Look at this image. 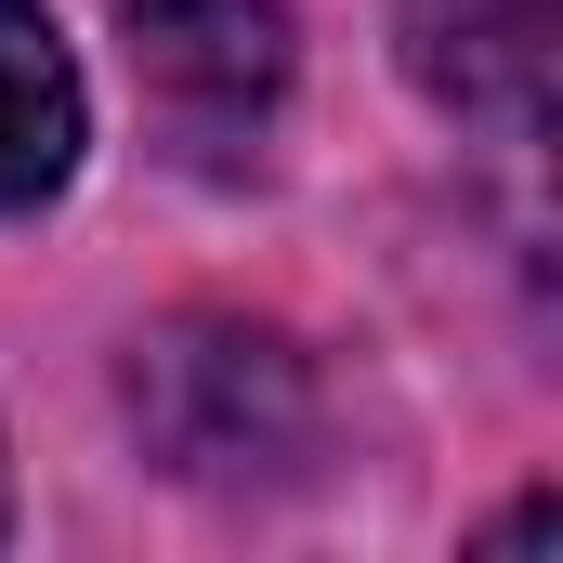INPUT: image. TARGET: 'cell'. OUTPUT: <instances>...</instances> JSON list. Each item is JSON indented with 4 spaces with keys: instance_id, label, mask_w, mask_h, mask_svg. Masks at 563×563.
<instances>
[{
    "instance_id": "6da1fadb",
    "label": "cell",
    "mask_w": 563,
    "mask_h": 563,
    "mask_svg": "<svg viewBox=\"0 0 563 563\" xmlns=\"http://www.w3.org/2000/svg\"><path fill=\"white\" fill-rule=\"evenodd\" d=\"M132 420L197 485H263L314 445V394L263 328H157L132 354Z\"/></svg>"
},
{
    "instance_id": "7a4b0ae2",
    "label": "cell",
    "mask_w": 563,
    "mask_h": 563,
    "mask_svg": "<svg viewBox=\"0 0 563 563\" xmlns=\"http://www.w3.org/2000/svg\"><path fill=\"white\" fill-rule=\"evenodd\" d=\"M132 79L184 157H236L263 144L288 92V13L276 0H132Z\"/></svg>"
},
{
    "instance_id": "3957f363",
    "label": "cell",
    "mask_w": 563,
    "mask_h": 563,
    "mask_svg": "<svg viewBox=\"0 0 563 563\" xmlns=\"http://www.w3.org/2000/svg\"><path fill=\"white\" fill-rule=\"evenodd\" d=\"M407 79L445 119H485L498 144L551 132V66H563V0H407Z\"/></svg>"
},
{
    "instance_id": "277c9868",
    "label": "cell",
    "mask_w": 563,
    "mask_h": 563,
    "mask_svg": "<svg viewBox=\"0 0 563 563\" xmlns=\"http://www.w3.org/2000/svg\"><path fill=\"white\" fill-rule=\"evenodd\" d=\"M79 170V66L40 0H0V223Z\"/></svg>"
}]
</instances>
